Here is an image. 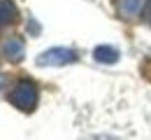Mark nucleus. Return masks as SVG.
I'll return each mask as SVG.
<instances>
[{
  "mask_svg": "<svg viewBox=\"0 0 151 140\" xmlns=\"http://www.w3.org/2000/svg\"><path fill=\"white\" fill-rule=\"evenodd\" d=\"M37 86L33 84L30 80H21L14 84V89L9 91V103L14 107H19L21 112H33L37 107Z\"/></svg>",
  "mask_w": 151,
  "mask_h": 140,
  "instance_id": "1",
  "label": "nucleus"
},
{
  "mask_svg": "<svg viewBox=\"0 0 151 140\" xmlns=\"http://www.w3.org/2000/svg\"><path fill=\"white\" fill-rule=\"evenodd\" d=\"M77 61V52L65 49V47H54L47 49L37 56V65H70Z\"/></svg>",
  "mask_w": 151,
  "mask_h": 140,
  "instance_id": "2",
  "label": "nucleus"
},
{
  "mask_svg": "<svg viewBox=\"0 0 151 140\" xmlns=\"http://www.w3.org/2000/svg\"><path fill=\"white\" fill-rule=\"evenodd\" d=\"M147 0H119V14L128 21L139 19V14H144Z\"/></svg>",
  "mask_w": 151,
  "mask_h": 140,
  "instance_id": "3",
  "label": "nucleus"
},
{
  "mask_svg": "<svg viewBox=\"0 0 151 140\" xmlns=\"http://www.w3.org/2000/svg\"><path fill=\"white\" fill-rule=\"evenodd\" d=\"M2 52H5V56L7 61H21L23 59V40L21 38H12V40L5 42V47H2Z\"/></svg>",
  "mask_w": 151,
  "mask_h": 140,
  "instance_id": "4",
  "label": "nucleus"
},
{
  "mask_svg": "<svg viewBox=\"0 0 151 140\" xmlns=\"http://www.w3.org/2000/svg\"><path fill=\"white\" fill-rule=\"evenodd\" d=\"M93 56H95L98 63H107V65H112V63L119 61V52H116L114 47H109V44H100V47H95Z\"/></svg>",
  "mask_w": 151,
  "mask_h": 140,
  "instance_id": "5",
  "label": "nucleus"
},
{
  "mask_svg": "<svg viewBox=\"0 0 151 140\" xmlns=\"http://www.w3.org/2000/svg\"><path fill=\"white\" fill-rule=\"evenodd\" d=\"M19 19V9L12 0H0V23H14Z\"/></svg>",
  "mask_w": 151,
  "mask_h": 140,
  "instance_id": "6",
  "label": "nucleus"
},
{
  "mask_svg": "<svg viewBox=\"0 0 151 140\" xmlns=\"http://www.w3.org/2000/svg\"><path fill=\"white\" fill-rule=\"evenodd\" d=\"M139 73H142V77H144V80L151 82V56H149V59H144V63L139 65Z\"/></svg>",
  "mask_w": 151,
  "mask_h": 140,
  "instance_id": "7",
  "label": "nucleus"
},
{
  "mask_svg": "<svg viewBox=\"0 0 151 140\" xmlns=\"http://www.w3.org/2000/svg\"><path fill=\"white\" fill-rule=\"evenodd\" d=\"M144 19L151 23V0H147V7H144Z\"/></svg>",
  "mask_w": 151,
  "mask_h": 140,
  "instance_id": "8",
  "label": "nucleus"
},
{
  "mask_svg": "<svg viewBox=\"0 0 151 140\" xmlns=\"http://www.w3.org/2000/svg\"><path fill=\"white\" fill-rule=\"evenodd\" d=\"M5 77H7V75H0V86L5 84Z\"/></svg>",
  "mask_w": 151,
  "mask_h": 140,
  "instance_id": "9",
  "label": "nucleus"
}]
</instances>
